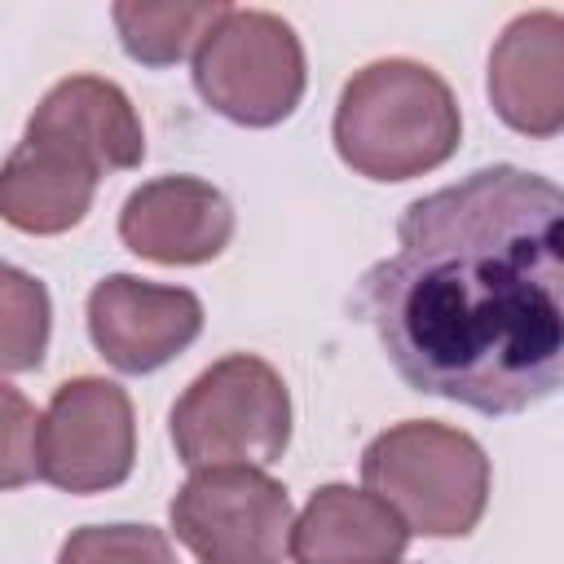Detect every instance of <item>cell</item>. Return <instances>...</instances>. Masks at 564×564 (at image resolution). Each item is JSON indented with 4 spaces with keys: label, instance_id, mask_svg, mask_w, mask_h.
Masks as SVG:
<instances>
[{
    "label": "cell",
    "instance_id": "cell-10",
    "mask_svg": "<svg viewBox=\"0 0 564 564\" xmlns=\"http://www.w3.org/2000/svg\"><path fill=\"white\" fill-rule=\"evenodd\" d=\"M489 101L524 137L564 132V18L555 9L516 13L489 48Z\"/></svg>",
    "mask_w": 564,
    "mask_h": 564
},
{
    "label": "cell",
    "instance_id": "cell-6",
    "mask_svg": "<svg viewBox=\"0 0 564 564\" xmlns=\"http://www.w3.org/2000/svg\"><path fill=\"white\" fill-rule=\"evenodd\" d=\"M167 520L198 564H282L295 511L260 467H198L176 489Z\"/></svg>",
    "mask_w": 564,
    "mask_h": 564
},
{
    "label": "cell",
    "instance_id": "cell-15",
    "mask_svg": "<svg viewBox=\"0 0 564 564\" xmlns=\"http://www.w3.org/2000/svg\"><path fill=\"white\" fill-rule=\"evenodd\" d=\"M53 335V300L48 286L0 260V375L40 370Z\"/></svg>",
    "mask_w": 564,
    "mask_h": 564
},
{
    "label": "cell",
    "instance_id": "cell-2",
    "mask_svg": "<svg viewBox=\"0 0 564 564\" xmlns=\"http://www.w3.org/2000/svg\"><path fill=\"white\" fill-rule=\"evenodd\" d=\"M339 159L366 181H414L454 159L463 115L454 88L414 57H379L339 93L330 123Z\"/></svg>",
    "mask_w": 564,
    "mask_h": 564
},
{
    "label": "cell",
    "instance_id": "cell-13",
    "mask_svg": "<svg viewBox=\"0 0 564 564\" xmlns=\"http://www.w3.org/2000/svg\"><path fill=\"white\" fill-rule=\"evenodd\" d=\"M410 529L401 516L366 489L322 485L291 520L295 564H401Z\"/></svg>",
    "mask_w": 564,
    "mask_h": 564
},
{
    "label": "cell",
    "instance_id": "cell-7",
    "mask_svg": "<svg viewBox=\"0 0 564 564\" xmlns=\"http://www.w3.org/2000/svg\"><path fill=\"white\" fill-rule=\"evenodd\" d=\"M137 414L132 397L101 375L66 379L35 432V476L62 494H106L132 476Z\"/></svg>",
    "mask_w": 564,
    "mask_h": 564
},
{
    "label": "cell",
    "instance_id": "cell-1",
    "mask_svg": "<svg viewBox=\"0 0 564 564\" xmlns=\"http://www.w3.org/2000/svg\"><path fill=\"white\" fill-rule=\"evenodd\" d=\"M357 313L392 370L476 414H520L564 379V194L516 163L414 198Z\"/></svg>",
    "mask_w": 564,
    "mask_h": 564
},
{
    "label": "cell",
    "instance_id": "cell-4",
    "mask_svg": "<svg viewBox=\"0 0 564 564\" xmlns=\"http://www.w3.org/2000/svg\"><path fill=\"white\" fill-rule=\"evenodd\" d=\"M176 458L198 467H269L291 445V392L256 352L212 361L172 405Z\"/></svg>",
    "mask_w": 564,
    "mask_h": 564
},
{
    "label": "cell",
    "instance_id": "cell-3",
    "mask_svg": "<svg viewBox=\"0 0 564 564\" xmlns=\"http://www.w3.org/2000/svg\"><path fill=\"white\" fill-rule=\"evenodd\" d=\"M361 480L423 538H467L489 507V454L471 432L436 419L379 432L361 454Z\"/></svg>",
    "mask_w": 564,
    "mask_h": 564
},
{
    "label": "cell",
    "instance_id": "cell-17",
    "mask_svg": "<svg viewBox=\"0 0 564 564\" xmlns=\"http://www.w3.org/2000/svg\"><path fill=\"white\" fill-rule=\"evenodd\" d=\"M35 405L18 388L0 383V489H22L35 480Z\"/></svg>",
    "mask_w": 564,
    "mask_h": 564
},
{
    "label": "cell",
    "instance_id": "cell-16",
    "mask_svg": "<svg viewBox=\"0 0 564 564\" xmlns=\"http://www.w3.org/2000/svg\"><path fill=\"white\" fill-rule=\"evenodd\" d=\"M57 564H176V551L154 524H84L62 542Z\"/></svg>",
    "mask_w": 564,
    "mask_h": 564
},
{
    "label": "cell",
    "instance_id": "cell-9",
    "mask_svg": "<svg viewBox=\"0 0 564 564\" xmlns=\"http://www.w3.org/2000/svg\"><path fill=\"white\" fill-rule=\"evenodd\" d=\"M119 238L154 264H207L234 238V207L203 176H154L123 198Z\"/></svg>",
    "mask_w": 564,
    "mask_h": 564
},
{
    "label": "cell",
    "instance_id": "cell-8",
    "mask_svg": "<svg viewBox=\"0 0 564 564\" xmlns=\"http://www.w3.org/2000/svg\"><path fill=\"white\" fill-rule=\"evenodd\" d=\"M203 330V300L189 286H163L110 273L88 291V339L119 375H150L181 357Z\"/></svg>",
    "mask_w": 564,
    "mask_h": 564
},
{
    "label": "cell",
    "instance_id": "cell-12",
    "mask_svg": "<svg viewBox=\"0 0 564 564\" xmlns=\"http://www.w3.org/2000/svg\"><path fill=\"white\" fill-rule=\"evenodd\" d=\"M31 137H53L84 154L101 176L128 172L145 159V132L115 79L101 75H66L57 79L26 119Z\"/></svg>",
    "mask_w": 564,
    "mask_h": 564
},
{
    "label": "cell",
    "instance_id": "cell-5",
    "mask_svg": "<svg viewBox=\"0 0 564 564\" xmlns=\"http://www.w3.org/2000/svg\"><path fill=\"white\" fill-rule=\"evenodd\" d=\"M304 84V44L295 26L269 9L229 4V13L194 48L198 97L238 128H273L291 119Z\"/></svg>",
    "mask_w": 564,
    "mask_h": 564
},
{
    "label": "cell",
    "instance_id": "cell-11",
    "mask_svg": "<svg viewBox=\"0 0 564 564\" xmlns=\"http://www.w3.org/2000/svg\"><path fill=\"white\" fill-rule=\"evenodd\" d=\"M97 181L101 172L70 145L22 132L0 163V220L35 238L66 234L88 216Z\"/></svg>",
    "mask_w": 564,
    "mask_h": 564
},
{
    "label": "cell",
    "instance_id": "cell-14",
    "mask_svg": "<svg viewBox=\"0 0 564 564\" xmlns=\"http://www.w3.org/2000/svg\"><path fill=\"white\" fill-rule=\"evenodd\" d=\"M229 13L225 0H119L110 9L119 44L141 66H172Z\"/></svg>",
    "mask_w": 564,
    "mask_h": 564
}]
</instances>
